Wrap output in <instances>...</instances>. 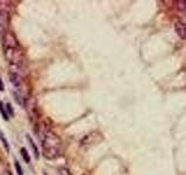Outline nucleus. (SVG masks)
<instances>
[{"label":"nucleus","instance_id":"nucleus-4","mask_svg":"<svg viewBox=\"0 0 186 175\" xmlns=\"http://www.w3.org/2000/svg\"><path fill=\"white\" fill-rule=\"evenodd\" d=\"M8 22H9L8 12L5 8L0 7V35H4L7 33Z\"/></svg>","mask_w":186,"mask_h":175},{"label":"nucleus","instance_id":"nucleus-11","mask_svg":"<svg viewBox=\"0 0 186 175\" xmlns=\"http://www.w3.org/2000/svg\"><path fill=\"white\" fill-rule=\"evenodd\" d=\"M14 167H15V170H16V174L18 175H23L22 167H21V165L19 163V161H14Z\"/></svg>","mask_w":186,"mask_h":175},{"label":"nucleus","instance_id":"nucleus-7","mask_svg":"<svg viewBox=\"0 0 186 175\" xmlns=\"http://www.w3.org/2000/svg\"><path fill=\"white\" fill-rule=\"evenodd\" d=\"M0 140H1V143H2L4 148H5L7 152H9V144H8V140L5 138V136H4V133H2L1 130H0Z\"/></svg>","mask_w":186,"mask_h":175},{"label":"nucleus","instance_id":"nucleus-2","mask_svg":"<svg viewBox=\"0 0 186 175\" xmlns=\"http://www.w3.org/2000/svg\"><path fill=\"white\" fill-rule=\"evenodd\" d=\"M42 141V151L45 159L55 160L60 158L63 152V143L60 138L52 131L47 130L41 138Z\"/></svg>","mask_w":186,"mask_h":175},{"label":"nucleus","instance_id":"nucleus-5","mask_svg":"<svg viewBox=\"0 0 186 175\" xmlns=\"http://www.w3.org/2000/svg\"><path fill=\"white\" fill-rule=\"evenodd\" d=\"M175 31L180 39H186V23L183 21H177L175 23Z\"/></svg>","mask_w":186,"mask_h":175},{"label":"nucleus","instance_id":"nucleus-9","mask_svg":"<svg viewBox=\"0 0 186 175\" xmlns=\"http://www.w3.org/2000/svg\"><path fill=\"white\" fill-rule=\"evenodd\" d=\"M176 6H177V8H178L179 11H181V12H186V1H184V0L176 1Z\"/></svg>","mask_w":186,"mask_h":175},{"label":"nucleus","instance_id":"nucleus-13","mask_svg":"<svg viewBox=\"0 0 186 175\" xmlns=\"http://www.w3.org/2000/svg\"><path fill=\"white\" fill-rule=\"evenodd\" d=\"M4 89H5V85H4V82H2V79L0 77V91H4Z\"/></svg>","mask_w":186,"mask_h":175},{"label":"nucleus","instance_id":"nucleus-3","mask_svg":"<svg viewBox=\"0 0 186 175\" xmlns=\"http://www.w3.org/2000/svg\"><path fill=\"white\" fill-rule=\"evenodd\" d=\"M9 81L13 85V88L15 89V92H18L20 96H22L24 98V81H23V77L21 75H18L14 72H9Z\"/></svg>","mask_w":186,"mask_h":175},{"label":"nucleus","instance_id":"nucleus-6","mask_svg":"<svg viewBox=\"0 0 186 175\" xmlns=\"http://www.w3.org/2000/svg\"><path fill=\"white\" fill-rule=\"evenodd\" d=\"M0 113L2 116V119H4V120H8V119H9L8 112L6 111V107H5V105H4L2 102H0Z\"/></svg>","mask_w":186,"mask_h":175},{"label":"nucleus","instance_id":"nucleus-12","mask_svg":"<svg viewBox=\"0 0 186 175\" xmlns=\"http://www.w3.org/2000/svg\"><path fill=\"white\" fill-rule=\"evenodd\" d=\"M5 107H6V111H8V116H14V112H13V107H12V105H11L9 103H7V104L5 105Z\"/></svg>","mask_w":186,"mask_h":175},{"label":"nucleus","instance_id":"nucleus-8","mask_svg":"<svg viewBox=\"0 0 186 175\" xmlns=\"http://www.w3.org/2000/svg\"><path fill=\"white\" fill-rule=\"evenodd\" d=\"M27 140L29 141L30 147H31V150L34 151V154H35V156H36V158H38V150H37V147H36V145H35V143L33 141V139L30 138V136H27Z\"/></svg>","mask_w":186,"mask_h":175},{"label":"nucleus","instance_id":"nucleus-10","mask_svg":"<svg viewBox=\"0 0 186 175\" xmlns=\"http://www.w3.org/2000/svg\"><path fill=\"white\" fill-rule=\"evenodd\" d=\"M20 153H21V155H22L23 160H24L27 163H29L30 156H29V154H28V152H27V150H26V148H21V150H20Z\"/></svg>","mask_w":186,"mask_h":175},{"label":"nucleus","instance_id":"nucleus-1","mask_svg":"<svg viewBox=\"0 0 186 175\" xmlns=\"http://www.w3.org/2000/svg\"><path fill=\"white\" fill-rule=\"evenodd\" d=\"M2 45H4V50H5V56L9 63V72H14L18 75L23 74V61H24V55L19 45L18 40L12 33H6L4 34L2 38Z\"/></svg>","mask_w":186,"mask_h":175}]
</instances>
